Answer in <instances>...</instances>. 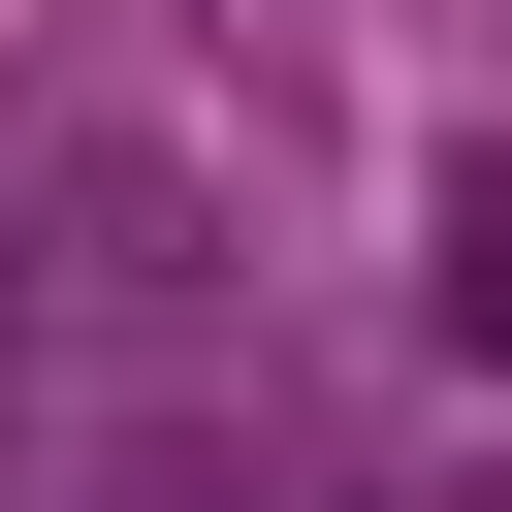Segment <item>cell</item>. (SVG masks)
Masks as SVG:
<instances>
[{"instance_id":"6da1fadb","label":"cell","mask_w":512,"mask_h":512,"mask_svg":"<svg viewBox=\"0 0 512 512\" xmlns=\"http://www.w3.org/2000/svg\"><path fill=\"white\" fill-rule=\"evenodd\" d=\"M32 320H64V352L192 320V160H128V128H96V160H64V256H32Z\"/></svg>"},{"instance_id":"7a4b0ae2","label":"cell","mask_w":512,"mask_h":512,"mask_svg":"<svg viewBox=\"0 0 512 512\" xmlns=\"http://www.w3.org/2000/svg\"><path fill=\"white\" fill-rule=\"evenodd\" d=\"M416 320H448V352L512 384V160H448V224H416Z\"/></svg>"}]
</instances>
